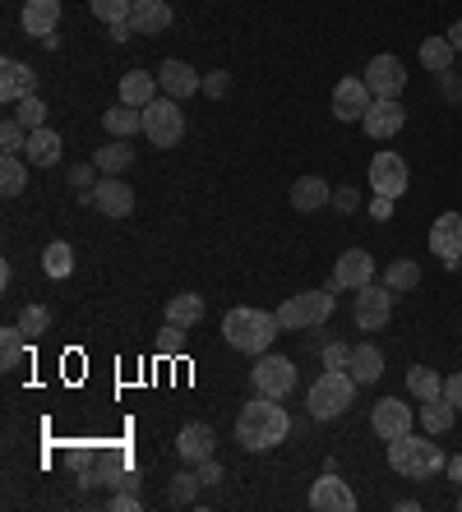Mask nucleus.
<instances>
[{"instance_id": "nucleus-1", "label": "nucleus", "mask_w": 462, "mask_h": 512, "mask_svg": "<svg viewBox=\"0 0 462 512\" xmlns=\"http://www.w3.org/2000/svg\"><path fill=\"white\" fill-rule=\"evenodd\" d=\"M287 434H292V416L278 406V397H255V402H245L241 416H236V443H241L245 453H268V448H278Z\"/></svg>"}, {"instance_id": "nucleus-2", "label": "nucleus", "mask_w": 462, "mask_h": 512, "mask_svg": "<svg viewBox=\"0 0 462 512\" xmlns=\"http://www.w3.org/2000/svg\"><path fill=\"white\" fill-rule=\"evenodd\" d=\"M278 314L268 310H231L227 319H222V337H227L236 351H245V356H264L268 346H273V337H278Z\"/></svg>"}, {"instance_id": "nucleus-3", "label": "nucleus", "mask_w": 462, "mask_h": 512, "mask_svg": "<svg viewBox=\"0 0 462 512\" xmlns=\"http://www.w3.org/2000/svg\"><path fill=\"white\" fill-rule=\"evenodd\" d=\"M389 466L407 480H430L439 471H449V457L439 453L435 439H421V434H402L389 443Z\"/></svg>"}, {"instance_id": "nucleus-4", "label": "nucleus", "mask_w": 462, "mask_h": 512, "mask_svg": "<svg viewBox=\"0 0 462 512\" xmlns=\"http://www.w3.org/2000/svg\"><path fill=\"white\" fill-rule=\"evenodd\" d=\"M352 402H356V379L347 370H324L315 379V388H310V397H305L315 420H338Z\"/></svg>"}, {"instance_id": "nucleus-5", "label": "nucleus", "mask_w": 462, "mask_h": 512, "mask_svg": "<svg viewBox=\"0 0 462 512\" xmlns=\"http://www.w3.org/2000/svg\"><path fill=\"white\" fill-rule=\"evenodd\" d=\"M333 286L329 291H301V296H287L278 305V328H319L324 319H333Z\"/></svg>"}, {"instance_id": "nucleus-6", "label": "nucleus", "mask_w": 462, "mask_h": 512, "mask_svg": "<svg viewBox=\"0 0 462 512\" xmlns=\"http://www.w3.org/2000/svg\"><path fill=\"white\" fill-rule=\"evenodd\" d=\"M144 139L153 148H176L185 139V116H181V102L176 97H153L144 107Z\"/></svg>"}, {"instance_id": "nucleus-7", "label": "nucleus", "mask_w": 462, "mask_h": 512, "mask_svg": "<svg viewBox=\"0 0 462 512\" xmlns=\"http://www.w3.org/2000/svg\"><path fill=\"white\" fill-rule=\"evenodd\" d=\"M389 314H393V291L384 282H370V286H361V291H356L352 319H356V328H361V333H379V328L389 323Z\"/></svg>"}, {"instance_id": "nucleus-8", "label": "nucleus", "mask_w": 462, "mask_h": 512, "mask_svg": "<svg viewBox=\"0 0 462 512\" xmlns=\"http://www.w3.org/2000/svg\"><path fill=\"white\" fill-rule=\"evenodd\" d=\"M250 379H255V393L259 397H292V388H296V365L287 356H259L255 360V370H250Z\"/></svg>"}, {"instance_id": "nucleus-9", "label": "nucleus", "mask_w": 462, "mask_h": 512, "mask_svg": "<svg viewBox=\"0 0 462 512\" xmlns=\"http://www.w3.org/2000/svg\"><path fill=\"white\" fill-rule=\"evenodd\" d=\"M407 180H412V171H407V162H402L398 153H375L370 157V190L384 194V199H402L407 194Z\"/></svg>"}, {"instance_id": "nucleus-10", "label": "nucleus", "mask_w": 462, "mask_h": 512, "mask_svg": "<svg viewBox=\"0 0 462 512\" xmlns=\"http://www.w3.org/2000/svg\"><path fill=\"white\" fill-rule=\"evenodd\" d=\"M370 102H375V93L365 84V74H347V79H338V88H333V116L338 120H361L365 111H370Z\"/></svg>"}, {"instance_id": "nucleus-11", "label": "nucleus", "mask_w": 462, "mask_h": 512, "mask_svg": "<svg viewBox=\"0 0 462 512\" xmlns=\"http://www.w3.org/2000/svg\"><path fill=\"white\" fill-rule=\"evenodd\" d=\"M416 416H412V406H402L398 397H384V402H375V411H370V429H375L384 443L402 439V434H412Z\"/></svg>"}, {"instance_id": "nucleus-12", "label": "nucleus", "mask_w": 462, "mask_h": 512, "mask_svg": "<svg viewBox=\"0 0 462 512\" xmlns=\"http://www.w3.org/2000/svg\"><path fill=\"white\" fill-rule=\"evenodd\" d=\"M84 203H93V208L107 213V217H130L134 213V190L125 185V180H116V176H102L98 185L84 194Z\"/></svg>"}, {"instance_id": "nucleus-13", "label": "nucleus", "mask_w": 462, "mask_h": 512, "mask_svg": "<svg viewBox=\"0 0 462 512\" xmlns=\"http://www.w3.org/2000/svg\"><path fill=\"white\" fill-rule=\"evenodd\" d=\"M402 125H407V111H402L398 97H375L370 111L361 116V130L370 134V139H393Z\"/></svg>"}, {"instance_id": "nucleus-14", "label": "nucleus", "mask_w": 462, "mask_h": 512, "mask_svg": "<svg viewBox=\"0 0 462 512\" xmlns=\"http://www.w3.org/2000/svg\"><path fill=\"white\" fill-rule=\"evenodd\" d=\"M365 84H370V93L375 97H398L402 88H407V70H402L398 56H375L370 65H365Z\"/></svg>"}, {"instance_id": "nucleus-15", "label": "nucleus", "mask_w": 462, "mask_h": 512, "mask_svg": "<svg viewBox=\"0 0 462 512\" xmlns=\"http://www.w3.org/2000/svg\"><path fill=\"white\" fill-rule=\"evenodd\" d=\"M370 282H375V259L365 250H347L333 263V291H361Z\"/></svg>"}, {"instance_id": "nucleus-16", "label": "nucleus", "mask_w": 462, "mask_h": 512, "mask_svg": "<svg viewBox=\"0 0 462 512\" xmlns=\"http://www.w3.org/2000/svg\"><path fill=\"white\" fill-rule=\"evenodd\" d=\"M430 250H435V259H444L449 268H458L462 263V213L435 217V227H430Z\"/></svg>"}, {"instance_id": "nucleus-17", "label": "nucleus", "mask_w": 462, "mask_h": 512, "mask_svg": "<svg viewBox=\"0 0 462 512\" xmlns=\"http://www.w3.org/2000/svg\"><path fill=\"white\" fill-rule=\"evenodd\" d=\"M158 88L167 97H176V102H185V97H195L204 93V79H199L185 60H162V70H158Z\"/></svg>"}, {"instance_id": "nucleus-18", "label": "nucleus", "mask_w": 462, "mask_h": 512, "mask_svg": "<svg viewBox=\"0 0 462 512\" xmlns=\"http://www.w3.org/2000/svg\"><path fill=\"white\" fill-rule=\"evenodd\" d=\"M310 508H315V512H352L356 508V494L347 489V480L319 476L315 485H310Z\"/></svg>"}, {"instance_id": "nucleus-19", "label": "nucleus", "mask_w": 462, "mask_h": 512, "mask_svg": "<svg viewBox=\"0 0 462 512\" xmlns=\"http://www.w3.org/2000/svg\"><path fill=\"white\" fill-rule=\"evenodd\" d=\"M33 93H37V74L28 70L24 60H5V65H0V102L19 107V102Z\"/></svg>"}, {"instance_id": "nucleus-20", "label": "nucleus", "mask_w": 462, "mask_h": 512, "mask_svg": "<svg viewBox=\"0 0 462 512\" xmlns=\"http://www.w3.org/2000/svg\"><path fill=\"white\" fill-rule=\"evenodd\" d=\"M213 429L204 425V420H190V425H181V434H176V457L181 462H204V457H213Z\"/></svg>"}, {"instance_id": "nucleus-21", "label": "nucleus", "mask_w": 462, "mask_h": 512, "mask_svg": "<svg viewBox=\"0 0 462 512\" xmlns=\"http://www.w3.org/2000/svg\"><path fill=\"white\" fill-rule=\"evenodd\" d=\"M28 37H51L61 24V0H24V14H19Z\"/></svg>"}, {"instance_id": "nucleus-22", "label": "nucleus", "mask_w": 462, "mask_h": 512, "mask_svg": "<svg viewBox=\"0 0 462 512\" xmlns=\"http://www.w3.org/2000/svg\"><path fill=\"white\" fill-rule=\"evenodd\" d=\"M130 24H134V33H139V37L167 33V28H171V5H167V0H134Z\"/></svg>"}, {"instance_id": "nucleus-23", "label": "nucleus", "mask_w": 462, "mask_h": 512, "mask_svg": "<svg viewBox=\"0 0 462 512\" xmlns=\"http://www.w3.org/2000/svg\"><path fill=\"white\" fill-rule=\"evenodd\" d=\"M347 374H352L361 388H370V383H379L384 379V351L379 346H370V342H361V346H352V360H347Z\"/></svg>"}, {"instance_id": "nucleus-24", "label": "nucleus", "mask_w": 462, "mask_h": 512, "mask_svg": "<svg viewBox=\"0 0 462 512\" xmlns=\"http://www.w3.org/2000/svg\"><path fill=\"white\" fill-rule=\"evenodd\" d=\"M61 134L56 130H47V125H42V130H28V167H56V162H61Z\"/></svg>"}, {"instance_id": "nucleus-25", "label": "nucleus", "mask_w": 462, "mask_h": 512, "mask_svg": "<svg viewBox=\"0 0 462 512\" xmlns=\"http://www.w3.org/2000/svg\"><path fill=\"white\" fill-rule=\"evenodd\" d=\"M324 203H333V190L324 176H301L292 185V208L296 213H315V208H324Z\"/></svg>"}, {"instance_id": "nucleus-26", "label": "nucleus", "mask_w": 462, "mask_h": 512, "mask_svg": "<svg viewBox=\"0 0 462 512\" xmlns=\"http://www.w3.org/2000/svg\"><path fill=\"white\" fill-rule=\"evenodd\" d=\"M153 97H162L158 74H148V70H130V74H121V102H130V107H148Z\"/></svg>"}, {"instance_id": "nucleus-27", "label": "nucleus", "mask_w": 462, "mask_h": 512, "mask_svg": "<svg viewBox=\"0 0 462 512\" xmlns=\"http://www.w3.org/2000/svg\"><path fill=\"white\" fill-rule=\"evenodd\" d=\"M102 130H107L111 139H130V134L144 130V107H130V102H121V107L102 111Z\"/></svg>"}, {"instance_id": "nucleus-28", "label": "nucleus", "mask_w": 462, "mask_h": 512, "mask_svg": "<svg viewBox=\"0 0 462 512\" xmlns=\"http://www.w3.org/2000/svg\"><path fill=\"white\" fill-rule=\"evenodd\" d=\"M453 420H458V406H453L449 397H430V402H421V425H426L430 434H449Z\"/></svg>"}, {"instance_id": "nucleus-29", "label": "nucleus", "mask_w": 462, "mask_h": 512, "mask_svg": "<svg viewBox=\"0 0 462 512\" xmlns=\"http://www.w3.org/2000/svg\"><path fill=\"white\" fill-rule=\"evenodd\" d=\"M199 319H204V296H195V291H181V296H171V300H167V323L195 328Z\"/></svg>"}, {"instance_id": "nucleus-30", "label": "nucleus", "mask_w": 462, "mask_h": 512, "mask_svg": "<svg viewBox=\"0 0 462 512\" xmlns=\"http://www.w3.org/2000/svg\"><path fill=\"white\" fill-rule=\"evenodd\" d=\"M384 286H389L393 296L416 291V286H421V263H416V259H393L389 268H384Z\"/></svg>"}, {"instance_id": "nucleus-31", "label": "nucleus", "mask_w": 462, "mask_h": 512, "mask_svg": "<svg viewBox=\"0 0 462 512\" xmlns=\"http://www.w3.org/2000/svg\"><path fill=\"white\" fill-rule=\"evenodd\" d=\"M407 393L416 397V402H430V397H444V379H439L430 365H412L407 370Z\"/></svg>"}, {"instance_id": "nucleus-32", "label": "nucleus", "mask_w": 462, "mask_h": 512, "mask_svg": "<svg viewBox=\"0 0 462 512\" xmlns=\"http://www.w3.org/2000/svg\"><path fill=\"white\" fill-rule=\"evenodd\" d=\"M130 162H134V148H130L125 139H116V143H107V148H98V157H93V167H98L102 176H121Z\"/></svg>"}, {"instance_id": "nucleus-33", "label": "nucleus", "mask_w": 462, "mask_h": 512, "mask_svg": "<svg viewBox=\"0 0 462 512\" xmlns=\"http://www.w3.org/2000/svg\"><path fill=\"white\" fill-rule=\"evenodd\" d=\"M453 56H458V51H453L449 37H426V42H421V65H426L430 74H449Z\"/></svg>"}, {"instance_id": "nucleus-34", "label": "nucleus", "mask_w": 462, "mask_h": 512, "mask_svg": "<svg viewBox=\"0 0 462 512\" xmlns=\"http://www.w3.org/2000/svg\"><path fill=\"white\" fill-rule=\"evenodd\" d=\"M24 185H28V167L19 162V153H5L0 157V194H5V199H19Z\"/></svg>"}, {"instance_id": "nucleus-35", "label": "nucleus", "mask_w": 462, "mask_h": 512, "mask_svg": "<svg viewBox=\"0 0 462 512\" xmlns=\"http://www.w3.org/2000/svg\"><path fill=\"white\" fill-rule=\"evenodd\" d=\"M28 351V333L14 323V328H0V370H19V360Z\"/></svg>"}, {"instance_id": "nucleus-36", "label": "nucleus", "mask_w": 462, "mask_h": 512, "mask_svg": "<svg viewBox=\"0 0 462 512\" xmlns=\"http://www.w3.org/2000/svg\"><path fill=\"white\" fill-rule=\"evenodd\" d=\"M199 485H204V480H199V471H176V476H171V485H167V499L176 503V508H190V503H195V494H199Z\"/></svg>"}, {"instance_id": "nucleus-37", "label": "nucleus", "mask_w": 462, "mask_h": 512, "mask_svg": "<svg viewBox=\"0 0 462 512\" xmlns=\"http://www.w3.org/2000/svg\"><path fill=\"white\" fill-rule=\"evenodd\" d=\"M42 268H47V277H70L74 273V250L65 245V240H51L47 254H42Z\"/></svg>"}, {"instance_id": "nucleus-38", "label": "nucleus", "mask_w": 462, "mask_h": 512, "mask_svg": "<svg viewBox=\"0 0 462 512\" xmlns=\"http://www.w3.org/2000/svg\"><path fill=\"white\" fill-rule=\"evenodd\" d=\"M19 328L28 333V342L47 337L51 333V310H47V305H24V314H19Z\"/></svg>"}, {"instance_id": "nucleus-39", "label": "nucleus", "mask_w": 462, "mask_h": 512, "mask_svg": "<svg viewBox=\"0 0 462 512\" xmlns=\"http://www.w3.org/2000/svg\"><path fill=\"white\" fill-rule=\"evenodd\" d=\"M88 10L98 14L102 24H125V19H130L134 14V0H88Z\"/></svg>"}, {"instance_id": "nucleus-40", "label": "nucleus", "mask_w": 462, "mask_h": 512, "mask_svg": "<svg viewBox=\"0 0 462 512\" xmlns=\"http://www.w3.org/2000/svg\"><path fill=\"white\" fill-rule=\"evenodd\" d=\"M14 116H19V125H24V130H42V125H47V102L33 93V97H24V102L14 107Z\"/></svg>"}, {"instance_id": "nucleus-41", "label": "nucleus", "mask_w": 462, "mask_h": 512, "mask_svg": "<svg viewBox=\"0 0 462 512\" xmlns=\"http://www.w3.org/2000/svg\"><path fill=\"white\" fill-rule=\"evenodd\" d=\"M0 148H5V153H24L28 148V130L19 125V116H10L0 125Z\"/></svg>"}, {"instance_id": "nucleus-42", "label": "nucleus", "mask_w": 462, "mask_h": 512, "mask_svg": "<svg viewBox=\"0 0 462 512\" xmlns=\"http://www.w3.org/2000/svg\"><path fill=\"white\" fill-rule=\"evenodd\" d=\"M181 346H185V328L181 323H167L158 337V356H181Z\"/></svg>"}, {"instance_id": "nucleus-43", "label": "nucleus", "mask_w": 462, "mask_h": 512, "mask_svg": "<svg viewBox=\"0 0 462 512\" xmlns=\"http://www.w3.org/2000/svg\"><path fill=\"white\" fill-rule=\"evenodd\" d=\"M347 360H352V346L333 342L329 351H324V370H347Z\"/></svg>"}, {"instance_id": "nucleus-44", "label": "nucleus", "mask_w": 462, "mask_h": 512, "mask_svg": "<svg viewBox=\"0 0 462 512\" xmlns=\"http://www.w3.org/2000/svg\"><path fill=\"white\" fill-rule=\"evenodd\" d=\"M333 208H342V213H356V208H361V190H352V185L333 190Z\"/></svg>"}, {"instance_id": "nucleus-45", "label": "nucleus", "mask_w": 462, "mask_h": 512, "mask_svg": "<svg viewBox=\"0 0 462 512\" xmlns=\"http://www.w3.org/2000/svg\"><path fill=\"white\" fill-rule=\"evenodd\" d=\"M70 185H74L79 194H88L93 185H98V180H93V167H70Z\"/></svg>"}, {"instance_id": "nucleus-46", "label": "nucleus", "mask_w": 462, "mask_h": 512, "mask_svg": "<svg viewBox=\"0 0 462 512\" xmlns=\"http://www.w3.org/2000/svg\"><path fill=\"white\" fill-rule=\"evenodd\" d=\"M107 508L111 512H134V508H139V494H134V489H121V494H111Z\"/></svg>"}, {"instance_id": "nucleus-47", "label": "nucleus", "mask_w": 462, "mask_h": 512, "mask_svg": "<svg viewBox=\"0 0 462 512\" xmlns=\"http://www.w3.org/2000/svg\"><path fill=\"white\" fill-rule=\"evenodd\" d=\"M227 88H231V79H227L222 70H213V74L204 79V93H208V97H227Z\"/></svg>"}, {"instance_id": "nucleus-48", "label": "nucleus", "mask_w": 462, "mask_h": 512, "mask_svg": "<svg viewBox=\"0 0 462 512\" xmlns=\"http://www.w3.org/2000/svg\"><path fill=\"white\" fill-rule=\"evenodd\" d=\"M393 203H398V199H384V194H375V199H370V217H375V222H389V217H393Z\"/></svg>"}, {"instance_id": "nucleus-49", "label": "nucleus", "mask_w": 462, "mask_h": 512, "mask_svg": "<svg viewBox=\"0 0 462 512\" xmlns=\"http://www.w3.org/2000/svg\"><path fill=\"white\" fill-rule=\"evenodd\" d=\"M195 471H199V480H204V485H218V480H222V466L213 462V457H204V462H195Z\"/></svg>"}, {"instance_id": "nucleus-50", "label": "nucleus", "mask_w": 462, "mask_h": 512, "mask_svg": "<svg viewBox=\"0 0 462 512\" xmlns=\"http://www.w3.org/2000/svg\"><path fill=\"white\" fill-rule=\"evenodd\" d=\"M444 397H449V402H453V406H458V411H462V370L444 379Z\"/></svg>"}, {"instance_id": "nucleus-51", "label": "nucleus", "mask_w": 462, "mask_h": 512, "mask_svg": "<svg viewBox=\"0 0 462 512\" xmlns=\"http://www.w3.org/2000/svg\"><path fill=\"white\" fill-rule=\"evenodd\" d=\"M130 37H139L130 19H125V24H111V42H130Z\"/></svg>"}, {"instance_id": "nucleus-52", "label": "nucleus", "mask_w": 462, "mask_h": 512, "mask_svg": "<svg viewBox=\"0 0 462 512\" xmlns=\"http://www.w3.org/2000/svg\"><path fill=\"white\" fill-rule=\"evenodd\" d=\"M449 480H453V485H462V453L449 457Z\"/></svg>"}, {"instance_id": "nucleus-53", "label": "nucleus", "mask_w": 462, "mask_h": 512, "mask_svg": "<svg viewBox=\"0 0 462 512\" xmlns=\"http://www.w3.org/2000/svg\"><path fill=\"white\" fill-rule=\"evenodd\" d=\"M444 37H449V42H453V51H462V19H458V24H453Z\"/></svg>"}, {"instance_id": "nucleus-54", "label": "nucleus", "mask_w": 462, "mask_h": 512, "mask_svg": "<svg viewBox=\"0 0 462 512\" xmlns=\"http://www.w3.org/2000/svg\"><path fill=\"white\" fill-rule=\"evenodd\" d=\"M458 508H462V494H458Z\"/></svg>"}]
</instances>
